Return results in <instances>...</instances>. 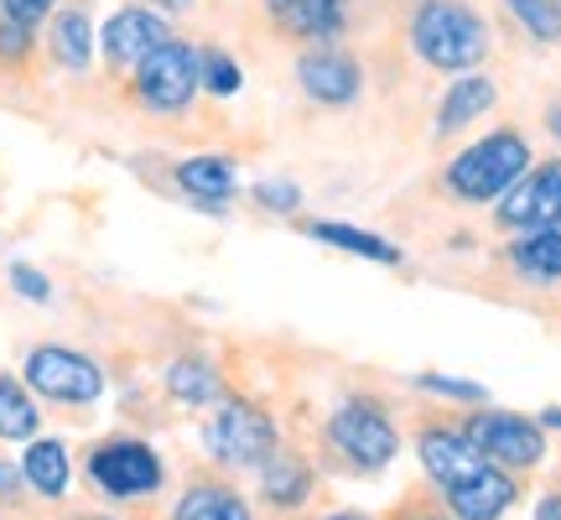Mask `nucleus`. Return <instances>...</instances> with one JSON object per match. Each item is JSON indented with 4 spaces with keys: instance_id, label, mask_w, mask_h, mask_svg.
<instances>
[{
    "instance_id": "f257e3e1",
    "label": "nucleus",
    "mask_w": 561,
    "mask_h": 520,
    "mask_svg": "<svg viewBox=\"0 0 561 520\" xmlns=\"http://www.w3.org/2000/svg\"><path fill=\"white\" fill-rule=\"evenodd\" d=\"M411 47L437 74H473L489 58V21L462 0H421L411 16Z\"/></svg>"
},
{
    "instance_id": "f03ea898",
    "label": "nucleus",
    "mask_w": 561,
    "mask_h": 520,
    "mask_svg": "<svg viewBox=\"0 0 561 520\" xmlns=\"http://www.w3.org/2000/svg\"><path fill=\"white\" fill-rule=\"evenodd\" d=\"M525 172H530V140L504 125V131H489L483 140L462 146L458 157L447 161L442 188L458 203H500Z\"/></svg>"
},
{
    "instance_id": "7ed1b4c3",
    "label": "nucleus",
    "mask_w": 561,
    "mask_h": 520,
    "mask_svg": "<svg viewBox=\"0 0 561 520\" xmlns=\"http://www.w3.org/2000/svg\"><path fill=\"white\" fill-rule=\"evenodd\" d=\"M203 448H208V459L224 463V468H261L280 448V438H276V421L265 417L261 406L229 400V406H219L214 421L203 427Z\"/></svg>"
},
{
    "instance_id": "20e7f679",
    "label": "nucleus",
    "mask_w": 561,
    "mask_h": 520,
    "mask_svg": "<svg viewBox=\"0 0 561 520\" xmlns=\"http://www.w3.org/2000/svg\"><path fill=\"white\" fill-rule=\"evenodd\" d=\"M198 89H203V63H198V53L178 37H167L157 53H146V58L136 63V94H140V104L157 110V115H182Z\"/></svg>"
},
{
    "instance_id": "39448f33",
    "label": "nucleus",
    "mask_w": 561,
    "mask_h": 520,
    "mask_svg": "<svg viewBox=\"0 0 561 520\" xmlns=\"http://www.w3.org/2000/svg\"><path fill=\"white\" fill-rule=\"evenodd\" d=\"M328 442L343 463H354L359 474H380L385 463L401 453V438L375 400H343L328 417Z\"/></svg>"
},
{
    "instance_id": "423d86ee",
    "label": "nucleus",
    "mask_w": 561,
    "mask_h": 520,
    "mask_svg": "<svg viewBox=\"0 0 561 520\" xmlns=\"http://www.w3.org/2000/svg\"><path fill=\"white\" fill-rule=\"evenodd\" d=\"M26 385L47 400H62V406H89V400L104 396V370L79 349H62V343H37L26 354Z\"/></svg>"
},
{
    "instance_id": "0eeeda50",
    "label": "nucleus",
    "mask_w": 561,
    "mask_h": 520,
    "mask_svg": "<svg viewBox=\"0 0 561 520\" xmlns=\"http://www.w3.org/2000/svg\"><path fill=\"white\" fill-rule=\"evenodd\" d=\"M473 448H479L489 463H500V468H536L546 459V427L536 417H520V411H473L468 427H462Z\"/></svg>"
},
{
    "instance_id": "6e6552de",
    "label": "nucleus",
    "mask_w": 561,
    "mask_h": 520,
    "mask_svg": "<svg viewBox=\"0 0 561 520\" xmlns=\"http://www.w3.org/2000/svg\"><path fill=\"white\" fill-rule=\"evenodd\" d=\"M89 479L100 484L110 500H140L161 489V459L151 442L110 438L89 453Z\"/></svg>"
},
{
    "instance_id": "1a4fd4ad",
    "label": "nucleus",
    "mask_w": 561,
    "mask_h": 520,
    "mask_svg": "<svg viewBox=\"0 0 561 520\" xmlns=\"http://www.w3.org/2000/svg\"><path fill=\"white\" fill-rule=\"evenodd\" d=\"M494 219L500 229H546V224H561V157L530 167L500 203H494Z\"/></svg>"
},
{
    "instance_id": "9d476101",
    "label": "nucleus",
    "mask_w": 561,
    "mask_h": 520,
    "mask_svg": "<svg viewBox=\"0 0 561 520\" xmlns=\"http://www.w3.org/2000/svg\"><path fill=\"white\" fill-rule=\"evenodd\" d=\"M297 83L312 104L343 110V104H354L364 94V68H359V58H348L339 47H318V53H301Z\"/></svg>"
},
{
    "instance_id": "9b49d317",
    "label": "nucleus",
    "mask_w": 561,
    "mask_h": 520,
    "mask_svg": "<svg viewBox=\"0 0 561 520\" xmlns=\"http://www.w3.org/2000/svg\"><path fill=\"white\" fill-rule=\"evenodd\" d=\"M167 37H172V32H167L161 11H151V5H121L115 16L104 21L100 47L115 68H136V63L146 58V53H157Z\"/></svg>"
},
{
    "instance_id": "f8f14e48",
    "label": "nucleus",
    "mask_w": 561,
    "mask_h": 520,
    "mask_svg": "<svg viewBox=\"0 0 561 520\" xmlns=\"http://www.w3.org/2000/svg\"><path fill=\"white\" fill-rule=\"evenodd\" d=\"M447 495V510H453V520H500L510 505H515V479H510V468H500V463H483V468H473L468 479L447 484L442 489Z\"/></svg>"
},
{
    "instance_id": "ddd939ff",
    "label": "nucleus",
    "mask_w": 561,
    "mask_h": 520,
    "mask_svg": "<svg viewBox=\"0 0 561 520\" xmlns=\"http://www.w3.org/2000/svg\"><path fill=\"white\" fill-rule=\"evenodd\" d=\"M265 16L297 42H339L348 26V0H265Z\"/></svg>"
},
{
    "instance_id": "4468645a",
    "label": "nucleus",
    "mask_w": 561,
    "mask_h": 520,
    "mask_svg": "<svg viewBox=\"0 0 561 520\" xmlns=\"http://www.w3.org/2000/svg\"><path fill=\"white\" fill-rule=\"evenodd\" d=\"M416 453H421V463H426V474H432V484H437V489L468 479L473 468H483V463H489L479 448H473V438H468V432H458V427H426V432L416 438Z\"/></svg>"
},
{
    "instance_id": "2eb2a0df",
    "label": "nucleus",
    "mask_w": 561,
    "mask_h": 520,
    "mask_svg": "<svg viewBox=\"0 0 561 520\" xmlns=\"http://www.w3.org/2000/svg\"><path fill=\"white\" fill-rule=\"evenodd\" d=\"M494 104H500V83L489 79V74H458L437 104V136H458L462 125L489 115Z\"/></svg>"
},
{
    "instance_id": "dca6fc26",
    "label": "nucleus",
    "mask_w": 561,
    "mask_h": 520,
    "mask_svg": "<svg viewBox=\"0 0 561 520\" xmlns=\"http://www.w3.org/2000/svg\"><path fill=\"white\" fill-rule=\"evenodd\" d=\"M510 271L530 286H557L561 281V224L546 229H520V240H510Z\"/></svg>"
},
{
    "instance_id": "f3484780",
    "label": "nucleus",
    "mask_w": 561,
    "mask_h": 520,
    "mask_svg": "<svg viewBox=\"0 0 561 520\" xmlns=\"http://www.w3.org/2000/svg\"><path fill=\"white\" fill-rule=\"evenodd\" d=\"M172 178H178V188L198 203V208H214V214L224 208V199H234V182H240L234 178V161L219 157V151H203V157L178 161Z\"/></svg>"
},
{
    "instance_id": "a211bd4d",
    "label": "nucleus",
    "mask_w": 561,
    "mask_h": 520,
    "mask_svg": "<svg viewBox=\"0 0 561 520\" xmlns=\"http://www.w3.org/2000/svg\"><path fill=\"white\" fill-rule=\"evenodd\" d=\"M307 240L333 245V250H343V256H364V260H375V265H401V260H405L396 240H385V235H375V229L333 224V219H312V224H307Z\"/></svg>"
},
{
    "instance_id": "6ab92c4d",
    "label": "nucleus",
    "mask_w": 561,
    "mask_h": 520,
    "mask_svg": "<svg viewBox=\"0 0 561 520\" xmlns=\"http://www.w3.org/2000/svg\"><path fill=\"white\" fill-rule=\"evenodd\" d=\"M21 479L37 489L42 500H62L68 484H73V463H68V448L58 438H32L26 459H21Z\"/></svg>"
},
{
    "instance_id": "aec40b11",
    "label": "nucleus",
    "mask_w": 561,
    "mask_h": 520,
    "mask_svg": "<svg viewBox=\"0 0 561 520\" xmlns=\"http://www.w3.org/2000/svg\"><path fill=\"white\" fill-rule=\"evenodd\" d=\"M261 479H265V500L280 505V510L301 505V500H307V489H312V474H307V463L291 459L286 448H276V453L261 463Z\"/></svg>"
},
{
    "instance_id": "412c9836",
    "label": "nucleus",
    "mask_w": 561,
    "mask_h": 520,
    "mask_svg": "<svg viewBox=\"0 0 561 520\" xmlns=\"http://www.w3.org/2000/svg\"><path fill=\"white\" fill-rule=\"evenodd\" d=\"M172 520H255V516H250V505L234 489H224V484H193L178 500Z\"/></svg>"
},
{
    "instance_id": "4be33fe9",
    "label": "nucleus",
    "mask_w": 561,
    "mask_h": 520,
    "mask_svg": "<svg viewBox=\"0 0 561 520\" xmlns=\"http://www.w3.org/2000/svg\"><path fill=\"white\" fill-rule=\"evenodd\" d=\"M167 391L182 406H214L224 396V381L208 360H172L167 364Z\"/></svg>"
},
{
    "instance_id": "5701e85b",
    "label": "nucleus",
    "mask_w": 561,
    "mask_h": 520,
    "mask_svg": "<svg viewBox=\"0 0 561 520\" xmlns=\"http://www.w3.org/2000/svg\"><path fill=\"white\" fill-rule=\"evenodd\" d=\"M37 400H32V391L21 381H11V375H0V438L5 442H32L37 438Z\"/></svg>"
},
{
    "instance_id": "b1692460",
    "label": "nucleus",
    "mask_w": 561,
    "mask_h": 520,
    "mask_svg": "<svg viewBox=\"0 0 561 520\" xmlns=\"http://www.w3.org/2000/svg\"><path fill=\"white\" fill-rule=\"evenodd\" d=\"M53 53H58V63L68 74L89 68V58H94V26H89L83 11H58L53 16Z\"/></svg>"
},
{
    "instance_id": "393cba45",
    "label": "nucleus",
    "mask_w": 561,
    "mask_h": 520,
    "mask_svg": "<svg viewBox=\"0 0 561 520\" xmlns=\"http://www.w3.org/2000/svg\"><path fill=\"white\" fill-rule=\"evenodd\" d=\"M504 11L530 42H541V47L557 42V0H504Z\"/></svg>"
},
{
    "instance_id": "a878e982",
    "label": "nucleus",
    "mask_w": 561,
    "mask_h": 520,
    "mask_svg": "<svg viewBox=\"0 0 561 520\" xmlns=\"http://www.w3.org/2000/svg\"><path fill=\"white\" fill-rule=\"evenodd\" d=\"M198 63H203V89H208V94L229 100V94H240V89H244V68L229 58V53L208 47V53H198Z\"/></svg>"
},
{
    "instance_id": "bb28decb",
    "label": "nucleus",
    "mask_w": 561,
    "mask_h": 520,
    "mask_svg": "<svg viewBox=\"0 0 561 520\" xmlns=\"http://www.w3.org/2000/svg\"><path fill=\"white\" fill-rule=\"evenodd\" d=\"M421 391L426 396H442V400H462V406H489V391L479 381H458V375H437V370H426L421 375Z\"/></svg>"
},
{
    "instance_id": "cd10ccee",
    "label": "nucleus",
    "mask_w": 561,
    "mask_h": 520,
    "mask_svg": "<svg viewBox=\"0 0 561 520\" xmlns=\"http://www.w3.org/2000/svg\"><path fill=\"white\" fill-rule=\"evenodd\" d=\"M255 203H261L265 214H297V208H301V188H297V182H286V178H280V182L265 178V182H255Z\"/></svg>"
},
{
    "instance_id": "c85d7f7f",
    "label": "nucleus",
    "mask_w": 561,
    "mask_h": 520,
    "mask_svg": "<svg viewBox=\"0 0 561 520\" xmlns=\"http://www.w3.org/2000/svg\"><path fill=\"white\" fill-rule=\"evenodd\" d=\"M11 286H16L26 302H53V281L42 276L37 265H26V260H16V265H11Z\"/></svg>"
},
{
    "instance_id": "c756f323",
    "label": "nucleus",
    "mask_w": 561,
    "mask_h": 520,
    "mask_svg": "<svg viewBox=\"0 0 561 520\" xmlns=\"http://www.w3.org/2000/svg\"><path fill=\"white\" fill-rule=\"evenodd\" d=\"M32 53V26L21 21H0V63H16Z\"/></svg>"
},
{
    "instance_id": "7c9ffc66",
    "label": "nucleus",
    "mask_w": 561,
    "mask_h": 520,
    "mask_svg": "<svg viewBox=\"0 0 561 520\" xmlns=\"http://www.w3.org/2000/svg\"><path fill=\"white\" fill-rule=\"evenodd\" d=\"M53 5H58V0H0L5 21H21V26H37V21H47V16H53Z\"/></svg>"
},
{
    "instance_id": "2f4dec72",
    "label": "nucleus",
    "mask_w": 561,
    "mask_h": 520,
    "mask_svg": "<svg viewBox=\"0 0 561 520\" xmlns=\"http://www.w3.org/2000/svg\"><path fill=\"white\" fill-rule=\"evenodd\" d=\"M21 489V468H11V463H0V500H11Z\"/></svg>"
},
{
    "instance_id": "473e14b6",
    "label": "nucleus",
    "mask_w": 561,
    "mask_h": 520,
    "mask_svg": "<svg viewBox=\"0 0 561 520\" xmlns=\"http://www.w3.org/2000/svg\"><path fill=\"white\" fill-rule=\"evenodd\" d=\"M140 5H151V11H172V16H182V11H193L198 0H140Z\"/></svg>"
},
{
    "instance_id": "72a5a7b5",
    "label": "nucleus",
    "mask_w": 561,
    "mask_h": 520,
    "mask_svg": "<svg viewBox=\"0 0 561 520\" xmlns=\"http://www.w3.org/2000/svg\"><path fill=\"white\" fill-rule=\"evenodd\" d=\"M546 131H551V140L561 146V100H551L546 104Z\"/></svg>"
},
{
    "instance_id": "f704fd0d",
    "label": "nucleus",
    "mask_w": 561,
    "mask_h": 520,
    "mask_svg": "<svg viewBox=\"0 0 561 520\" xmlns=\"http://www.w3.org/2000/svg\"><path fill=\"white\" fill-rule=\"evenodd\" d=\"M536 520H561V495H546V500L536 505Z\"/></svg>"
},
{
    "instance_id": "c9c22d12",
    "label": "nucleus",
    "mask_w": 561,
    "mask_h": 520,
    "mask_svg": "<svg viewBox=\"0 0 561 520\" xmlns=\"http://www.w3.org/2000/svg\"><path fill=\"white\" fill-rule=\"evenodd\" d=\"M541 427H557V432H561V406H546V411H541Z\"/></svg>"
},
{
    "instance_id": "e433bc0d",
    "label": "nucleus",
    "mask_w": 561,
    "mask_h": 520,
    "mask_svg": "<svg viewBox=\"0 0 561 520\" xmlns=\"http://www.w3.org/2000/svg\"><path fill=\"white\" fill-rule=\"evenodd\" d=\"M401 520H442V516H437V510H405Z\"/></svg>"
},
{
    "instance_id": "4c0bfd02",
    "label": "nucleus",
    "mask_w": 561,
    "mask_h": 520,
    "mask_svg": "<svg viewBox=\"0 0 561 520\" xmlns=\"http://www.w3.org/2000/svg\"><path fill=\"white\" fill-rule=\"evenodd\" d=\"M557 42H561V0H557Z\"/></svg>"
},
{
    "instance_id": "58836bf2",
    "label": "nucleus",
    "mask_w": 561,
    "mask_h": 520,
    "mask_svg": "<svg viewBox=\"0 0 561 520\" xmlns=\"http://www.w3.org/2000/svg\"><path fill=\"white\" fill-rule=\"evenodd\" d=\"M328 520H364V516H328Z\"/></svg>"
}]
</instances>
